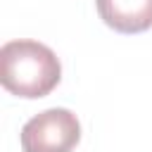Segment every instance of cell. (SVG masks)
<instances>
[{"mask_svg":"<svg viewBox=\"0 0 152 152\" xmlns=\"http://www.w3.org/2000/svg\"><path fill=\"white\" fill-rule=\"evenodd\" d=\"M62 78L57 55L38 40H10L0 48V81L17 97L36 100L52 93Z\"/></svg>","mask_w":152,"mask_h":152,"instance_id":"1","label":"cell"},{"mask_svg":"<svg viewBox=\"0 0 152 152\" xmlns=\"http://www.w3.org/2000/svg\"><path fill=\"white\" fill-rule=\"evenodd\" d=\"M100 19L119 33H142L152 26V0H95Z\"/></svg>","mask_w":152,"mask_h":152,"instance_id":"3","label":"cell"},{"mask_svg":"<svg viewBox=\"0 0 152 152\" xmlns=\"http://www.w3.org/2000/svg\"><path fill=\"white\" fill-rule=\"evenodd\" d=\"M19 138L24 152H71L81 140V124L74 112L52 107L31 116Z\"/></svg>","mask_w":152,"mask_h":152,"instance_id":"2","label":"cell"}]
</instances>
